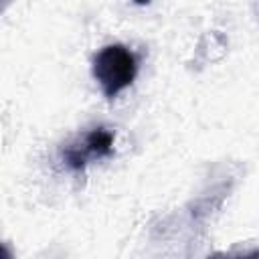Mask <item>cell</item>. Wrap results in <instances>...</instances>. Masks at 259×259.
Here are the masks:
<instances>
[{
	"mask_svg": "<svg viewBox=\"0 0 259 259\" xmlns=\"http://www.w3.org/2000/svg\"><path fill=\"white\" fill-rule=\"evenodd\" d=\"M136 4H140V6H144V4H150V0H134Z\"/></svg>",
	"mask_w": 259,
	"mask_h": 259,
	"instance_id": "3957f363",
	"label": "cell"
},
{
	"mask_svg": "<svg viewBox=\"0 0 259 259\" xmlns=\"http://www.w3.org/2000/svg\"><path fill=\"white\" fill-rule=\"evenodd\" d=\"M138 55L119 42L103 47L93 57V77L99 83L107 99H115L125 87H130L138 75Z\"/></svg>",
	"mask_w": 259,
	"mask_h": 259,
	"instance_id": "6da1fadb",
	"label": "cell"
},
{
	"mask_svg": "<svg viewBox=\"0 0 259 259\" xmlns=\"http://www.w3.org/2000/svg\"><path fill=\"white\" fill-rule=\"evenodd\" d=\"M113 130L105 125L91 127L89 132L77 136L61 150V160L71 172H83L87 164H91L93 160H103L113 154Z\"/></svg>",
	"mask_w": 259,
	"mask_h": 259,
	"instance_id": "7a4b0ae2",
	"label": "cell"
}]
</instances>
